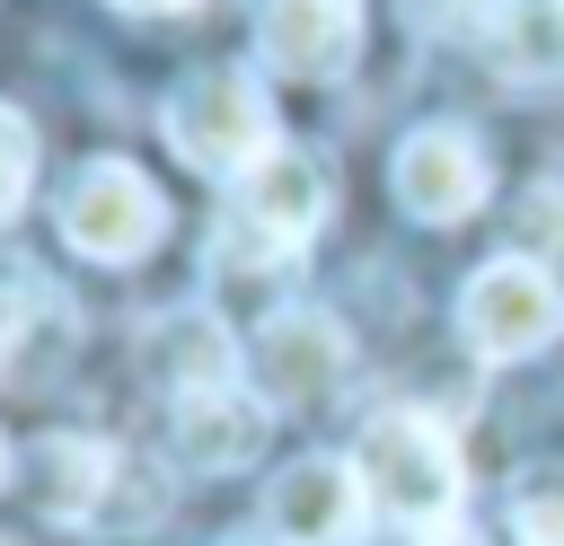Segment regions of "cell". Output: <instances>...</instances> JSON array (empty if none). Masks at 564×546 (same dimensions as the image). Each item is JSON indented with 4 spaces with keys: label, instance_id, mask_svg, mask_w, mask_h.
<instances>
[{
    "label": "cell",
    "instance_id": "obj_1",
    "mask_svg": "<svg viewBox=\"0 0 564 546\" xmlns=\"http://www.w3.org/2000/svg\"><path fill=\"white\" fill-rule=\"evenodd\" d=\"M352 467H361V493L397 520V528H449L458 520V449H449V432L432 423V414H379L370 432H361V449H352Z\"/></svg>",
    "mask_w": 564,
    "mask_h": 546
},
{
    "label": "cell",
    "instance_id": "obj_2",
    "mask_svg": "<svg viewBox=\"0 0 564 546\" xmlns=\"http://www.w3.org/2000/svg\"><path fill=\"white\" fill-rule=\"evenodd\" d=\"M159 123H167V150L185 167H203V176H247L282 141L273 106H264V88L247 70H194V79H176V97H167Z\"/></svg>",
    "mask_w": 564,
    "mask_h": 546
},
{
    "label": "cell",
    "instance_id": "obj_3",
    "mask_svg": "<svg viewBox=\"0 0 564 546\" xmlns=\"http://www.w3.org/2000/svg\"><path fill=\"white\" fill-rule=\"evenodd\" d=\"M458 335L485 352V361H529L564 335V282L529 255H494L467 273L458 291Z\"/></svg>",
    "mask_w": 564,
    "mask_h": 546
},
{
    "label": "cell",
    "instance_id": "obj_4",
    "mask_svg": "<svg viewBox=\"0 0 564 546\" xmlns=\"http://www.w3.org/2000/svg\"><path fill=\"white\" fill-rule=\"evenodd\" d=\"M159 229H167V203H159V185H150L132 159H88V167L62 185V238H70L79 255H97V264L150 255Z\"/></svg>",
    "mask_w": 564,
    "mask_h": 546
},
{
    "label": "cell",
    "instance_id": "obj_5",
    "mask_svg": "<svg viewBox=\"0 0 564 546\" xmlns=\"http://www.w3.org/2000/svg\"><path fill=\"white\" fill-rule=\"evenodd\" d=\"M326 220V167L300 141H273L238 176V247L247 255H300Z\"/></svg>",
    "mask_w": 564,
    "mask_h": 546
},
{
    "label": "cell",
    "instance_id": "obj_6",
    "mask_svg": "<svg viewBox=\"0 0 564 546\" xmlns=\"http://www.w3.org/2000/svg\"><path fill=\"white\" fill-rule=\"evenodd\" d=\"M247 379H256V396L282 405V414L335 396V379H344V326H335L326 308H273V317L247 335Z\"/></svg>",
    "mask_w": 564,
    "mask_h": 546
},
{
    "label": "cell",
    "instance_id": "obj_7",
    "mask_svg": "<svg viewBox=\"0 0 564 546\" xmlns=\"http://www.w3.org/2000/svg\"><path fill=\"white\" fill-rule=\"evenodd\" d=\"M70 299L35 273V264H0V387H53V370L70 361Z\"/></svg>",
    "mask_w": 564,
    "mask_h": 546
},
{
    "label": "cell",
    "instance_id": "obj_8",
    "mask_svg": "<svg viewBox=\"0 0 564 546\" xmlns=\"http://www.w3.org/2000/svg\"><path fill=\"white\" fill-rule=\"evenodd\" d=\"M388 185H397V203H405L414 220L449 229V220H467V211L485 203V150H476L458 123H423V132L397 141Z\"/></svg>",
    "mask_w": 564,
    "mask_h": 546
},
{
    "label": "cell",
    "instance_id": "obj_9",
    "mask_svg": "<svg viewBox=\"0 0 564 546\" xmlns=\"http://www.w3.org/2000/svg\"><path fill=\"white\" fill-rule=\"evenodd\" d=\"M264 520L282 546H344L361 520V467L352 458H291L264 493Z\"/></svg>",
    "mask_w": 564,
    "mask_h": 546
},
{
    "label": "cell",
    "instance_id": "obj_10",
    "mask_svg": "<svg viewBox=\"0 0 564 546\" xmlns=\"http://www.w3.org/2000/svg\"><path fill=\"white\" fill-rule=\"evenodd\" d=\"M256 44L282 79H335L361 44V9L352 0H264L256 9Z\"/></svg>",
    "mask_w": 564,
    "mask_h": 546
},
{
    "label": "cell",
    "instance_id": "obj_11",
    "mask_svg": "<svg viewBox=\"0 0 564 546\" xmlns=\"http://www.w3.org/2000/svg\"><path fill=\"white\" fill-rule=\"evenodd\" d=\"M264 396L256 387H185L176 396V458L185 467H203V476H229V467H247L256 449H264Z\"/></svg>",
    "mask_w": 564,
    "mask_h": 546
},
{
    "label": "cell",
    "instance_id": "obj_12",
    "mask_svg": "<svg viewBox=\"0 0 564 546\" xmlns=\"http://www.w3.org/2000/svg\"><path fill=\"white\" fill-rule=\"evenodd\" d=\"M115 484H123V449H106V440H44L35 449V502L53 520L97 528L106 502H115Z\"/></svg>",
    "mask_w": 564,
    "mask_h": 546
},
{
    "label": "cell",
    "instance_id": "obj_13",
    "mask_svg": "<svg viewBox=\"0 0 564 546\" xmlns=\"http://www.w3.org/2000/svg\"><path fill=\"white\" fill-rule=\"evenodd\" d=\"M494 62L520 70V79H546L564 70V0H494Z\"/></svg>",
    "mask_w": 564,
    "mask_h": 546
},
{
    "label": "cell",
    "instance_id": "obj_14",
    "mask_svg": "<svg viewBox=\"0 0 564 546\" xmlns=\"http://www.w3.org/2000/svg\"><path fill=\"white\" fill-rule=\"evenodd\" d=\"M150 343H159V370L176 379V396L185 387H229V326L212 308H176Z\"/></svg>",
    "mask_w": 564,
    "mask_h": 546
},
{
    "label": "cell",
    "instance_id": "obj_15",
    "mask_svg": "<svg viewBox=\"0 0 564 546\" xmlns=\"http://www.w3.org/2000/svg\"><path fill=\"white\" fill-rule=\"evenodd\" d=\"M511 528H520V546H564V467H520Z\"/></svg>",
    "mask_w": 564,
    "mask_h": 546
},
{
    "label": "cell",
    "instance_id": "obj_16",
    "mask_svg": "<svg viewBox=\"0 0 564 546\" xmlns=\"http://www.w3.org/2000/svg\"><path fill=\"white\" fill-rule=\"evenodd\" d=\"M520 238H529V264H546L564 282V185H538L520 203Z\"/></svg>",
    "mask_w": 564,
    "mask_h": 546
},
{
    "label": "cell",
    "instance_id": "obj_17",
    "mask_svg": "<svg viewBox=\"0 0 564 546\" xmlns=\"http://www.w3.org/2000/svg\"><path fill=\"white\" fill-rule=\"evenodd\" d=\"M26 185H35V132L18 106H0V220L26 203Z\"/></svg>",
    "mask_w": 564,
    "mask_h": 546
},
{
    "label": "cell",
    "instance_id": "obj_18",
    "mask_svg": "<svg viewBox=\"0 0 564 546\" xmlns=\"http://www.w3.org/2000/svg\"><path fill=\"white\" fill-rule=\"evenodd\" d=\"M115 9H141V18H176V9H194V0H115Z\"/></svg>",
    "mask_w": 564,
    "mask_h": 546
},
{
    "label": "cell",
    "instance_id": "obj_19",
    "mask_svg": "<svg viewBox=\"0 0 564 546\" xmlns=\"http://www.w3.org/2000/svg\"><path fill=\"white\" fill-rule=\"evenodd\" d=\"M432 546H485V537H467V528H441V537H432Z\"/></svg>",
    "mask_w": 564,
    "mask_h": 546
},
{
    "label": "cell",
    "instance_id": "obj_20",
    "mask_svg": "<svg viewBox=\"0 0 564 546\" xmlns=\"http://www.w3.org/2000/svg\"><path fill=\"white\" fill-rule=\"evenodd\" d=\"M0 467H9V449H0Z\"/></svg>",
    "mask_w": 564,
    "mask_h": 546
}]
</instances>
